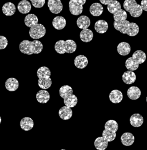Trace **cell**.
<instances>
[{"mask_svg":"<svg viewBox=\"0 0 147 150\" xmlns=\"http://www.w3.org/2000/svg\"><path fill=\"white\" fill-rule=\"evenodd\" d=\"M43 44L37 40L30 41L25 40L22 41L20 45L19 49L20 52L25 54L31 55L32 54H39L43 50Z\"/></svg>","mask_w":147,"mask_h":150,"instance_id":"6da1fadb","label":"cell"},{"mask_svg":"<svg viewBox=\"0 0 147 150\" xmlns=\"http://www.w3.org/2000/svg\"><path fill=\"white\" fill-rule=\"evenodd\" d=\"M114 27L117 31H119L123 34H127L130 37H134L139 32L138 25L134 23H130L128 20L118 22L114 21Z\"/></svg>","mask_w":147,"mask_h":150,"instance_id":"7a4b0ae2","label":"cell"},{"mask_svg":"<svg viewBox=\"0 0 147 150\" xmlns=\"http://www.w3.org/2000/svg\"><path fill=\"white\" fill-rule=\"evenodd\" d=\"M59 95L63 98L64 105L70 108L75 107L78 103L77 97L73 94V88L67 85L63 86L59 90Z\"/></svg>","mask_w":147,"mask_h":150,"instance_id":"3957f363","label":"cell"},{"mask_svg":"<svg viewBox=\"0 0 147 150\" xmlns=\"http://www.w3.org/2000/svg\"><path fill=\"white\" fill-rule=\"evenodd\" d=\"M37 75L38 77V85L43 90H47L52 85V80L50 78L51 71L50 69L46 67H40L37 72Z\"/></svg>","mask_w":147,"mask_h":150,"instance_id":"277c9868","label":"cell"},{"mask_svg":"<svg viewBox=\"0 0 147 150\" xmlns=\"http://www.w3.org/2000/svg\"><path fill=\"white\" fill-rule=\"evenodd\" d=\"M55 51L60 54L67 53H73L76 51V44L71 39L66 41L60 40L57 41L55 45Z\"/></svg>","mask_w":147,"mask_h":150,"instance_id":"5b68a950","label":"cell"},{"mask_svg":"<svg viewBox=\"0 0 147 150\" xmlns=\"http://www.w3.org/2000/svg\"><path fill=\"white\" fill-rule=\"evenodd\" d=\"M118 125L114 120H109L105 125V130L102 132V137L108 142H113L116 137V132L118 131Z\"/></svg>","mask_w":147,"mask_h":150,"instance_id":"8992f818","label":"cell"},{"mask_svg":"<svg viewBox=\"0 0 147 150\" xmlns=\"http://www.w3.org/2000/svg\"><path fill=\"white\" fill-rule=\"evenodd\" d=\"M124 8L133 18L140 17L143 11L141 5L138 4L135 0H125L124 2Z\"/></svg>","mask_w":147,"mask_h":150,"instance_id":"52a82bcc","label":"cell"},{"mask_svg":"<svg viewBox=\"0 0 147 150\" xmlns=\"http://www.w3.org/2000/svg\"><path fill=\"white\" fill-rule=\"evenodd\" d=\"M86 2V0H70L69 2V8L71 13L75 16L80 15L83 11V5Z\"/></svg>","mask_w":147,"mask_h":150,"instance_id":"ba28073f","label":"cell"},{"mask_svg":"<svg viewBox=\"0 0 147 150\" xmlns=\"http://www.w3.org/2000/svg\"><path fill=\"white\" fill-rule=\"evenodd\" d=\"M46 30L44 26L41 24H37L30 28L29 35L34 39H38L46 35Z\"/></svg>","mask_w":147,"mask_h":150,"instance_id":"9c48e42d","label":"cell"},{"mask_svg":"<svg viewBox=\"0 0 147 150\" xmlns=\"http://www.w3.org/2000/svg\"><path fill=\"white\" fill-rule=\"evenodd\" d=\"M100 2L104 5H108V10L110 13L114 14L118 11L121 9L120 3L116 0H100Z\"/></svg>","mask_w":147,"mask_h":150,"instance_id":"30bf717a","label":"cell"},{"mask_svg":"<svg viewBox=\"0 0 147 150\" xmlns=\"http://www.w3.org/2000/svg\"><path fill=\"white\" fill-rule=\"evenodd\" d=\"M48 6L50 11L54 14L60 13L63 9V5L60 0H49Z\"/></svg>","mask_w":147,"mask_h":150,"instance_id":"8fae6325","label":"cell"},{"mask_svg":"<svg viewBox=\"0 0 147 150\" xmlns=\"http://www.w3.org/2000/svg\"><path fill=\"white\" fill-rule=\"evenodd\" d=\"M144 122V118L143 116L139 114H133L130 118V123L134 127H140Z\"/></svg>","mask_w":147,"mask_h":150,"instance_id":"7c38bea8","label":"cell"},{"mask_svg":"<svg viewBox=\"0 0 147 150\" xmlns=\"http://www.w3.org/2000/svg\"><path fill=\"white\" fill-rule=\"evenodd\" d=\"M34 126V121L29 117H24L20 121L21 128L25 131H29L31 130Z\"/></svg>","mask_w":147,"mask_h":150,"instance_id":"4fadbf2b","label":"cell"},{"mask_svg":"<svg viewBox=\"0 0 147 150\" xmlns=\"http://www.w3.org/2000/svg\"><path fill=\"white\" fill-rule=\"evenodd\" d=\"M94 28L98 33L104 34L108 31V24L105 20H99L95 23Z\"/></svg>","mask_w":147,"mask_h":150,"instance_id":"5bb4252c","label":"cell"},{"mask_svg":"<svg viewBox=\"0 0 147 150\" xmlns=\"http://www.w3.org/2000/svg\"><path fill=\"white\" fill-rule=\"evenodd\" d=\"M31 4L27 0H22L20 1L18 4V11L22 14H27L29 13L31 10Z\"/></svg>","mask_w":147,"mask_h":150,"instance_id":"9a60e30c","label":"cell"},{"mask_svg":"<svg viewBox=\"0 0 147 150\" xmlns=\"http://www.w3.org/2000/svg\"><path fill=\"white\" fill-rule=\"evenodd\" d=\"M74 64L76 68L79 69H83L88 65V59L86 57L83 55H79L76 57L75 58Z\"/></svg>","mask_w":147,"mask_h":150,"instance_id":"2e32d148","label":"cell"},{"mask_svg":"<svg viewBox=\"0 0 147 150\" xmlns=\"http://www.w3.org/2000/svg\"><path fill=\"white\" fill-rule=\"evenodd\" d=\"M59 115L63 120H68L70 119L73 115V110L67 106L61 108L59 111Z\"/></svg>","mask_w":147,"mask_h":150,"instance_id":"e0dca14e","label":"cell"},{"mask_svg":"<svg viewBox=\"0 0 147 150\" xmlns=\"http://www.w3.org/2000/svg\"><path fill=\"white\" fill-rule=\"evenodd\" d=\"M121 141L122 144L125 146H130L134 142V137L132 133L126 132L123 134L121 137Z\"/></svg>","mask_w":147,"mask_h":150,"instance_id":"ac0fdd59","label":"cell"},{"mask_svg":"<svg viewBox=\"0 0 147 150\" xmlns=\"http://www.w3.org/2000/svg\"><path fill=\"white\" fill-rule=\"evenodd\" d=\"M104 11L102 5L99 3L95 2L92 4L90 8V12L93 16L98 17L101 16Z\"/></svg>","mask_w":147,"mask_h":150,"instance_id":"d6986e66","label":"cell"},{"mask_svg":"<svg viewBox=\"0 0 147 150\" xmlns=\"http://www.w3.org/2000/svg\"><path fill=\"white\" fill-rule=\"evenodd\" d=\"M76 24L78 27L82 30L88 29L90 25L91 21L90 19L86 16H81L77 19Z\"/></svg>","mask_w":147,"mask_h":150,"instance_id":"ffe728a7","label":"cell"},{"mask_svg":"<svg viewBox=\"0 0 147 150\" xmlns=\"http://www.w3.org/2000/svg\"><path fill=\"white\" fill-rule=\"evenodd\" d=\"M50 99L49 93L46 90H42L38 91L36 94V99L40 103H46Z\"/></svg>","mask_w":147,"mask_h":150,"instance_id":"44dd1931","label":"cell"},{"mask_svg":"<svg viewBox=\"0 0 147 150\" xmlns=\"http://www.w3.org/2000/svg\"><path fill=\"white\" fill-rule=\"evenodd\" d=\"M19 86L18 80L15 78H9L5 82V87L9 91H15Z\"/></svg>","mask_w":147,"mask_h":150,"instance_id":"7402d4cb","label":"cell"},{"mask_svg":"<svg viewBox=\"0 0 147 150\" xmlns=\"http://www.w3.org/2000/svg\"><path fill=\"white\" fill-rule=\"evenodd\" d=\"M108 142L102 137H97L94 141V146L98 150H105L108 146Z\"/></svg>","mask_w":147,"mask_h":150,"instance_id":"603a6c76","label":"cell"},{"mask_svg":"<svg viewBox=\"0 0 147 150\" xmlns=\"http://www.w3.org/2000/svg\"><path fill=\"white\" fill-rule=\"evenodd\" d=\"M123 99V95L122 93L118 90H114L111 91L109 94V99L113 103H119Z\"/></svg>","mask_w":147,"mask_h":150,"instance_id":"cb8c5ba5","label":"cell"},{"mask_svg":"<svg viewBox=\"0 0 147 150\" xmlns=\"http://www.w3.org/2000/svg\"><path fill=\"white\" fill-rule=\"evenodd\" d=\"M2 12L6 16H12L16 12V6L13 3L7 2L3 5Z\"/></svg>","mask_w":147,"mask_h":150,"instance_id":"d4e9b609","label":"cell"},{"mask_svg":"<svg viewBox=\"0 0 147 150\" xmlns=\"http://www.w3.org/2000/svg\"><path fill=\"white\" fill-rule=\"evenodd\" d=\"M131 50L130 46L128 43L121 42L117 46V52L121 56H127Z\"/></svg>","mask_w":147,"mask_h":150,"instance_id":"484cf974","label":"cell"},{"mask_svg":"<svg viewBox=\"0 0 147 150\" xmlns=\"http://www.w3.org/2000/svg\"><path fill=\"white\" fill-rule=\"evenodd\" d=\"M127 95L131 100H137L141 96V91L137 87L133 86L128 90Z\"/></svg>","mask_w":147,"mask_h":150,"instance_id":"4316f807","label":"cell"},{"mask_svg":"<svg viewBox=\"0 0 147 150\" xmlns=\"http://www.w3.org/2000/svg\"><path fill=\"white\" fill-rule=\"evenodd\" d=\"M136 80V76L133 71H126L123 75V80L127 84H132L134 83Z\"/></svg>","mask_w":147,"mask_h":150,"instance_id":"83f0119b","label":"cell"},{"mask_svg":"<svg viewBox=\"0 0 147 150\" xmlns=\"http://www.w3.org/2000/svg\"><path fill=\"white\" fill-rule=\"evenodd\" d=\"M52 25L56 30H62L66 25V20L62 16H56L52 21Z\"/></svg>","mask_w":147,"mask_h":150,"instance_id":"f1b7e54d","label":"cell"},{"mask_svg":"<svg viewBox=\"0 0 147 150\" xmlns=\"http://www.w3.org/2000/svg\"><path fill=\"white\" fill-rule=\"evenodd\" d=\"M24 21L28 27L32 28L38 24V18L34 14H29L25 16Z\"/></svg>","mask_w":147,"mask_h":150,"instance_id":"f546056e","label":"cell"},{"mask_svg":"<svg viewBox=\"0 0 147 150\" xmlns=\"http://www.w3.org/2000/svg\"><path fill=\"white\" fill-rule=\"evenodd\" d=\"M80 38L84 42H89L93 38V33L88 28L82 30L80 33Z\"/></svg>","mask_w":147,"mask_h":150,"instance_id":"4dcf8cb0","label":"cell"},{"mask_svg":"<svg viewBox=\"0 0 147 150\" xmlns=\"http://www.w3.org/2000/svg\"><path fill=\"white\" fill-rule=\"evenodd\" d=\"M132 58L136 62L141 64L146 61V54L142 50H137L133 54Z\"/></svg>","mask_w":147,"mask_h":150,"instance_id":"1f68e13d","label":"cell"},{"mask_svg":"<svg viewBox=\"0 0 147 150\" xmlns=\"http://www.w3.org/2000/svg\"><path fill=\"white\" fill-rule=\"evenodd\" d=\"M125 67L130 71H134L138 69L139 64L136 62L132 57H130L125 61Z\"/></svg>","mask_w":147,"mask_h":150,"instance_id":"d6a6232c","label":"cell"},{"mask_svg":"<svg viewBox=\"0 0 147 150\" xmlns=\"http://www.w3.org/2000/svg\"><path fill=\"white\" fill-rule=\"evenodd\" d=\"M127 16H128L127 12L123 9H120L118 11L113 15V18L114 19V21L117 22L127 20Z\"/></svg>","mask_w":147,"mask_h":150,"instance_id":"836d02e7","label":"cell"},{"mask_svg":"<svg viewBox=\"0 0 147 150\" xmlns=\"http://www.w3.org/2000/svg\"><path fill=\"white\" fill-rule=\"evenodd\" d=\"M32 5L36 8H41L45 4V0H31Z\"/></svg>","mask_w":147,"mask_h":150,"instance_id":"e575fe53","label":"cell"},{"mask_svg":"<svg viewBox=\"0 0 147 150\" xmlns=\"http://www.w3.org/2000/svg\"><path fill=\"white\" fill-rule=\"evenodd\" d=\"M8 45V40L4 36H0V49L3 50Z\"/></svg>","mask_w":147,"mask_h":150,"instance_id":"d590c367","label":"cell"},{"mask_svg":"<svg viewBox=\"0 0 147 150\" xmlns=\"http://www.w3.org/2000/svg\"><path fill=\"white\" fill-rule=\"evenodd\" d=\"M141 6L143 11L147 12V0H142L141 2Z\"/></svg>","mask_w":147,"mask_h":150,"instance_id":"8d00e7d4","label":"cell"},{"mask_svg":"<svg viewBox=\"0 0 147 150\" xmlns=\"http://www.w3.org/2000/svg\"></svg>","mask_w":147,"mask_h":150,"instance_id":"74e56055","label":"cell"},{"mask_svg":"<svg viewBox=\"0 0 147 150\" xmlns=\"http://www.w3.org/2000/svg\"></svg>","mask_w":147,"mask_h":150,"instance_id":"f35d334b","label":"cell"}]
</instances>
